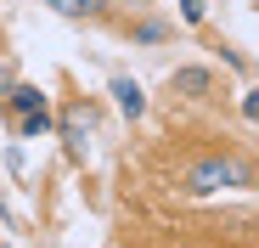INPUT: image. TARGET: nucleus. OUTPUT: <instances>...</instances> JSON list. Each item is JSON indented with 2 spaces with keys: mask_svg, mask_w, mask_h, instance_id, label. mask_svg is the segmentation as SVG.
<instances>
[{
  "mask_svg": "<svg viewBox=\"0 0 259 248\" xmlns=\"http://www.w3.org/2000/svg\"><path fill=\"white\" fill-rule=\"evenodd\" d=\"M242 181H248V170L237 158H203V163H192V175H186L192 192H220V186H242Z\"/></svg>",
  "mask_w": 259,
  "mask_h": 248,
  "instance_id": "f257e3e1",
  "label": "nucleus"
},
{
  "mask_svg": "<svg viewBox=\"0 0 259 248\" xmlns=\"http://www.w3.org/2000/svg\"><path fill=\"white\" fill-rule=\"evenodd\" d=\"M62 141H68V158L91 152V113H84V107H68L62 113Z\"/></svg>",
  "mask_w": 259,
  "mask_h": 248,
  "instance_id": "f03ea898",
  "label": "nucleus"
},
{
  "mask_svg": "<svg viewBox=\"0 0 259 248\" xmlns=\"http://www.w3.org/2000/svg\"><path fill=\"white\" fill-rule=\"evenodd\" d=\"M113 96H118V107H124L130 118H141L147 96H141V85H136V79H113Z\"/></svg>",
  "mask_w": 259,
  "mask_h": 248,
  "instance_id": "7ed1b4c3",
  "label": "nucleus"
},
{
  "mask_svg": "<svg viewBox=\"0 0 259 248\" xmlns=\"http://www.w3.org/2000/svg\"><path fill=\"white\" fill-rule=\"evenodd\" d=\"M169 85H175L181 96H203V91H208V73H203V68H175Z\"/></svg>",
  "mask_w": 259,
  "mask_h": 248,
  "instance_id": "20e7f679",
  "label": "nucleus"
},
{
  "mask_svg": "<svg viewBox=\"0 0 259 248\" xmlns=\"http://www.w3.org/2000/svg\"><path fill=\"white\" fill-rule=\"evenodd\" d=\"M39 6H51L62 17H91V12H102V0H39Z\"/></svg>",
  "mask_w": 259,
  "mask_h": 248,
  "instance_id": "39448f33",
  "label": "nucleus"
},
{
  "mask_svg": "<svg viewBox=\"0 0 259 248\" xmlns=\"http://www.w3.org/2000/svg\"><path fill=\"white\" fill-rule=\"evenodd\" d=\"M39 107H46V96H39L34 85H17L12 91V113H39Z\"/></svg>",
  "mask_w": 259,
  "mask_h": 248,
  "instance_id": "423d86ee",
  "label": "nucleus"
},
{
  "mask_svg": "<svg viewBox=\"0 0 259 248\" xmlns=\"http://www.w3.org/2000/svg\"><path fill=\"white\" fill-rule=\"evenodd\" d=\"M17 130H23V136H39V130H51V113H46V107H39V113H23V124H17Z\"/></svg>",
  "mask_w": 259,
  "mask_h": 248,
  "instance_id": "0eeeda50",
  "label": "nucleus"
},
{
  "mask_svg": "<svg viewBox=\"0 0 259 248\" xmlns=\"http://www.w3.org/2000/svg\"><path fill=\"white\" fill-rule=\"evenodd\" d=\"M203 12H208V6H203V0H181V17H186V23H197Z\"/></svg>",
  "mask_w": 259,
  "mask_h": 248,
  "instance_id": "6e6552de",
  "label": "nucleus"
}]
</instances>
